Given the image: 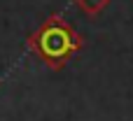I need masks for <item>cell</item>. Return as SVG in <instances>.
<instances>
[{
	"label": "cell",
	"instance_id": "cell-2",
	"mask_svg": "<svg viewBox=\"0 0 133 121\" xmlns=\"http://www.w3.org/2000/svg\"><path fill=\"white\" fill-rule=\"evenodd\" d=\"M75 2H77V7H79L84 14H89V16L101 14V12L110 5V0H75Z\"/></svg>",
	"mask_w": 133,
	"mask_h": 121
},
{
	"label": "cell",
	"instance_id": "cell-1",
	"mask_svg": "<svg viewBox=\"0 0 133 121\" xmlns=\"http://www.w3.org/2000/svg\"><path fill=\"white\" fill-rule=\"evenodd\" d=\"M28 51L40 58L49 70H63L68 61L82 51L84 40L82 35L58 14L47 16L26 40Z\"/></svg>",
	"mask_w": 133,
	"mask_h": 121
}]
</instances>
